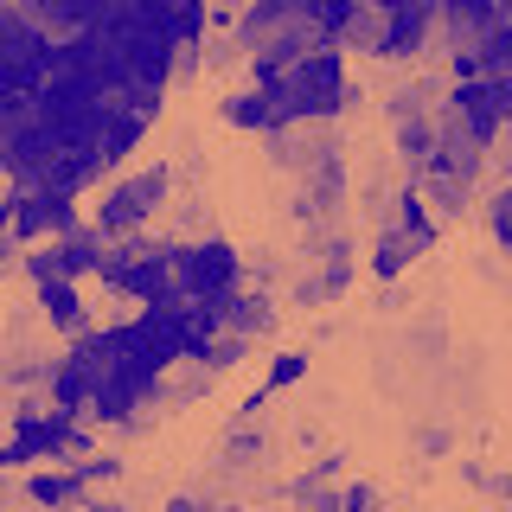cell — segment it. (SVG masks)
Here are the masks:
<instances>
[{"mask_svg": "<svg viewBox=\"0 0 512 512\" xmlns=\"http://www.w3.org/2000/svg\"><path fill=\"white\" fill-rule=\"evenodd\" d=\"M269 96L282 103V116H327V109L340 103V58L314 52V58L295 71V77L269 84Z\"/></svg>", "mask_w": 512, "mask_h": 512, "instance_id": "6da1fadb", "label": "cell"}, {"mask_svg": "<svg viewBox=\"0 0 512 512\" xmlns=\"http://www.w3.org/2000/svg\"><path fill=\"white\" fill-rule=\"evenodd\" d=\"M173 282L186 288L192 301H224L231 295V282H237V263H231V250L212 244V250H186V256H173Z\"/></svg>", "mask_w": 512, "mask_h": 512, "instance_id": "7a4b0ae2", "label": "cell"}, {"mask_svg": "<svg viewBox=\"0 0 512 512\" xmlns=\"http://www.w3.org/2000/svg\"><path fill=\"white\" fill-rule=\"evenodd\" d=\"M77 429L64 410H20V436L0 448V461H32V455H58V448H71Z\"/></svg>", "mask_w": 512, "mask_h": 512, "instance_id": "3957f363", "label": "cell"}, {"mask_svg": "<svg viewBox=\"0 0 512 512\" xmlns=\"http://www.w3.org/2000/svg\"><path fill=\"white\" fill-rule=\"evenodd\" d=\"M148 199H160V173H141L135 186H122L116 199H109V212H103V224H109V231H122V224H135L141 212H148Z\"/></svg>", "mask_w": 512, "mask_h": 512, "instance_id": "277c9868", "label": "cell"}, {"mask_svg": "<svg viewBox=\"0 0 512 512\" xmlns=\"http://www.w3.org/2000/svg\"><path fill=\"white\" fill-rule=\"evenodd\" d=\"M84 474H90V468H84ZM84 474H39V480H32V493H39L45 506H64L77 487H84Z\"/></svg>", "mask_w": 512, "mask_h": 512, "instance_id": "5b68a950", "label": "cell"}]
</instances>
